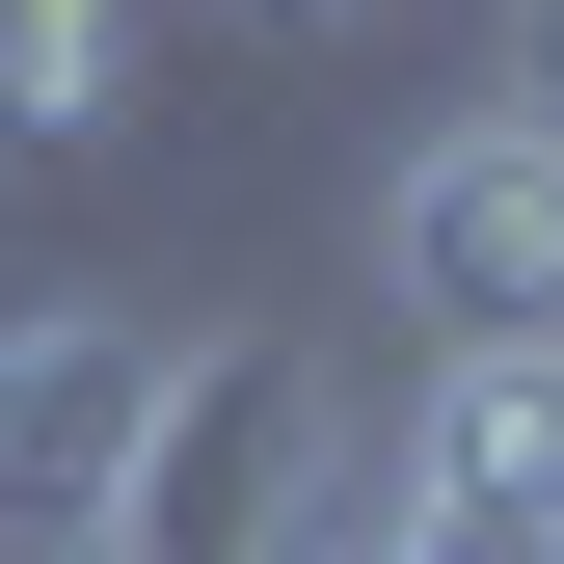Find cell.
<instances>
[{
    "instance_id": "obj_1",
    "label": "cell",
    "mask_w": 564,
    "mask_h": 564,
    "mask_svg": "<svg viewBox=\"0 0 564 564\" xmlns=\"http://www.w3.org/2000/svg\"><path fill=\"white\" fill-rule=\"evenodd\" d=\"M349 484H377L349 377H323L296 323H216V349L162 377V457H134L108 564H323V538H349Z\"/></svg>"
},
{
    "instance_id": "obj_2",
    "label": "cell",
    "mask_w": 564,
    "mask_h": 564,
    "mask_svg": "<svg viewBox=\"0 0 564 564\" xmlns=\"http://www.w3.org/2000/svg\"><path fill=\"white\" fill-rule=\"evenodd\" d=\"M377 296H403V349H538L564 323V108L538 82H457L377 162Z\"/></svg>"
},
{
    "instance_id": "obj_3",
    "label": "cell",
    "mask_w": 564,
    "mask_h": 564,
    "mask_svg": "<svg viewBox=\"0 0 564 564\" xmlns=\"http://www.w3.org/2000/svg\"><path fill=\"white\" fill-rule=\"evenodd\" d=\"M162 377H188L162 296H28L0 323V564H108L134 457H162Z\"/></svg>"
},
{
    "instance_id": "obj_4",
    "label": "cell",
    "mask_w": 564,
    "mask_h": 564,
    "mask_svg": "<svg viewBox=\"0 0 564 564\" xmlns=\"http://www.w3.org/2000/svg\"><path fill=\"white\" fill-rule=\"evenodd\" d=\"M377 484H403L431 538H484V564H564V323H538V349H403Z\"/></svg>"
},
{
    "instance_id": "obj_5",
    "label": "cell",
    "mask_w": 564,
    "mask_h": 564,
    "mask_svg": "<svg viewBox=\"0 0 564 564\" xmlns=\"http://www.w3.org/2000/svg\"><path fill=\"white\" fill-rule=\"evenodd\" d=\"M108 108H134V28H82V0L0 28V162H54V134H108Z\"/></svg>"
},
{
    "instance_id": "obj_6",
    "label": "cell",
    "mask_w": 564,
    "mask_h": 564,
    "mask_svg": "<svg viewBox=\"0 0 564 564\" xmlns=\"http://www.w3.org/2000/svg\"><path fill=\"white\" fill-rule=\"evenodd\" d=\"M242 28H377V0H242Z\"/></svg>"
},
{
    "instance_id": "obj_7",
    "label": "cell",
    "mask_w": 564,
    "mask_h": 564,
    "mask_svg": "<svg viewBox=\"0 0 564 564\" xmlns=\"http://www.w3.org/2000/svg\"><path fill=\"white\" fill-rule=\"evenodd\" d=\"M0 28H54V0H0ZM82 28H134V0H82Z\"/></svg>"
},
{
    "instance_id": "obj_8",
    "label": "cell",
    "mask_w": 564,
    "mask_h": 564,
    "mask_svg": "<svg viewBox=\"0 0 564 564\" xmlns=\"http://www.w3.org/2000/svg\"><path fill=\"white\" fill-rule=\"evenodd\" d=\"M538 108H564V82H538Z\"/></svg>"
}]
</instances>
